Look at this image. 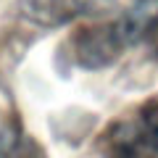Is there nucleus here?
Returning <instances> with one entry per match:
<instances>
[{
    "label": "nucleus",
    "instance_id": "1",
    "mask_svg": "<svg viewBox=\"0 0 158 158\" xmlns=\"http://www.w3.org/2000/svg\"><path fill=\"white\" fill-rule=\"evenodd\" d=\"M103 145L108 158H158V103L113 124Z\"/></svg>",
    "mask_w": 158,
    "mask_h": 158
},
{
    "label": "nucleus",
    "instance_id": "2",
    "mask_svg": "<svg viewBox=\"0 0 158 158\" xmlns=\"http://www.w3.org/2000/svg\"><path fill=\"white\" fill-rule=\"evenodd\" d=\"M137 34H142V24L135 16L85 29L77 37V58L87 69H100L106 63H111L132 40H137Z\"/></svg>",
    "mask_w": 158,
    "mask_h": 158
},
{
    "label": "nucleus",
    "instance_id": "3",
    "mask_svg": "<svg viewBox=\"0 0 158 158\" xmlns=\"http://www.w3.org/2000/svg\"><path fill=\"white\" fill-rule=\"evenodd\" d=\"M113 8L116 0H21V13L42 27H61L74 19L103 16Z\"/></svg>",
    "mask_w": 158,
    "mask_h": 158
},
{
    "label": "nucleus",
    "instance_id": "4",
    "mask_svg": "<svg viewBox=\"0 0 158 158\" xmlns=\"http://www.w3.org/2000/svg\"><path fill=\"white\" fill-rule=\"evenodd\" d=\"M0 158H45L40 145L13 127L0 129Z\"/></svg>",
    "mask_w": 158,
    "mask_h": 158
},
{
    "label": "nucleus",
    "instance_id": "5",
    "mask_svg": "<svg viewBox=\"0 0 158 158\" xmlns=\"http://www.w3.org/2000/svg\"><path fill=\"white\" fill-rule=\"evenodd\" d=\"M142 37H145L153 48H158V13L150 19V21L142 24Z\"/></svg>",
    "mask_w": 158,
    "mask_h": 158
}]
</instances>
